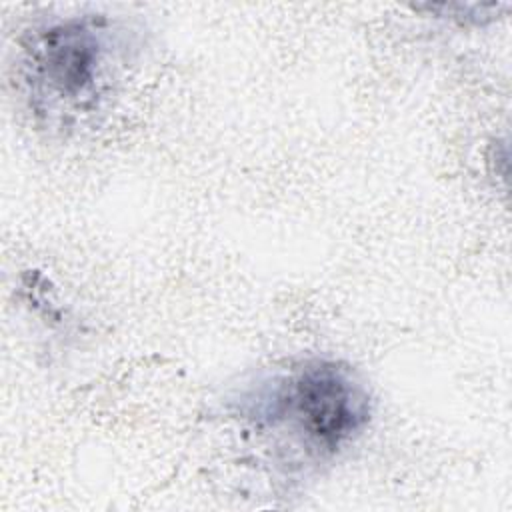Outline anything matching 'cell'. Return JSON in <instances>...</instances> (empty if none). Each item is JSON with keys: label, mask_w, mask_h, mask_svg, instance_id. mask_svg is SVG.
<instances>
[{"label": "cell", "mask_w": 512, "mask_h": 512, "mask_svg": "<svg viewBox=\"0 0 512 512\" xmlns=\"http://www.w3.org/2000/svg\"><path fill=\"white\" fill-rule=\"evenodd\" d=\"M240 416L260 432L288 436L304 456L328 460L364 432L372 404L364 382L350 366L310 358L266 378L242 396Z\"/></svg>", "instance_id": "obj_1"}, {"label": "cell", "mask_w": 512, "mask_h": 512, "mask_svg": "<svg viewBox=\"0 0 512 512\" xmlns=\"http://www.w3.org/2000/svg\"><path fill=\"white\" fill-rule=\"evenodd\" d=\"M120 36L104 16L40 24L20 40V78L30 110L50 122L92 114L106 98Z\"/></svg>", "instance_id": "obj_2"}]
</instances>
